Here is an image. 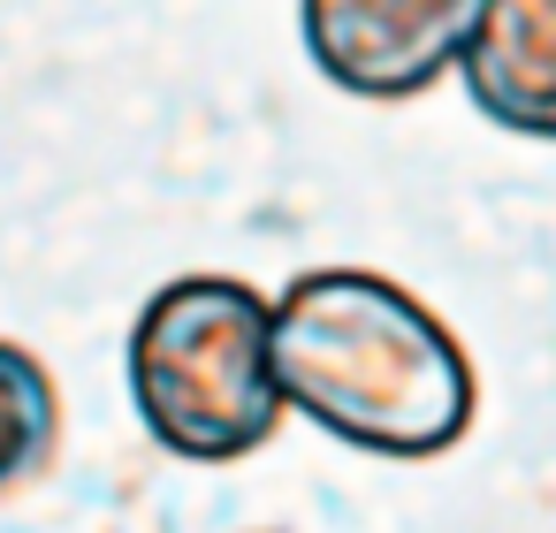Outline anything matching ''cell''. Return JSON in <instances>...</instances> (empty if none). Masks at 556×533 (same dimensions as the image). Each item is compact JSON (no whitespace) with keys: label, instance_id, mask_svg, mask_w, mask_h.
Wrapping results in <instances>:
<instances>
[{"label":"cell","instance_id":"6da1fadb","mask_svg":"<svg viewBox=\"0 0 556 533\" xmlns=\"http://www.w3.org/2000/svg\"><path fill=\"white\" fill-rule=\"evenodd\" d=\"M282 404L366 457H442L480 411L465 343L374 267H313L275 297Z\"/></svg>","mask_w":556,"mask_h":533},{"label":"cell","instance_id":"7a4b0ae2","mask_svg":"<svg viewBox=\"0 0 556 533\" xmlns=\"http://www.w3.org/2000/svg\"><path fill=\"white\" fill-rule=\"evenodd\" d=\"M130 404L138 427L184 465H237L275 442V297L237 275H176L130 320Z\"/></svg>","mask_w":556,"mask_h":533},{"label":"cell","instance_id":"3957f363","mask_svg":"<svg viewBox=\"0 0 556 533\" xmlns=\"http://www.w3.org/2000/svg\"><path fill=\"white\" fill-rule=\"evenodd\" d=\"M480 0H298L313 69L351 100H419L457 69Z\"/></svg>","mask_w":556,"mask_h":533},{"label":"cell","instance_id":"277c9868","mask_svg":"<svg viewBox=\"0 0 556 533\" xmlns=\"http://www.w3.org/2000/svg\"><path fill=\"white\" fill-rule=\"evenodd\" d=\"M457 77L495 130L556 145V0H480Z\"/></svg>","mask_w":556,"mask_h":533},{"label":"cell","instance_id":"5b68a950","mask_svg":"<svg viewBox=\"0 0 556 533\" xmlns=\"http://www.w3.org/2000/svg\"><path fill=\"white\" fill-rule=\"evenodd\" d=\"M62 457V389L39 351L0 335V503L31 495Z\"/></svg>","mask_w":556,"mask_h":533}]
</instances>
